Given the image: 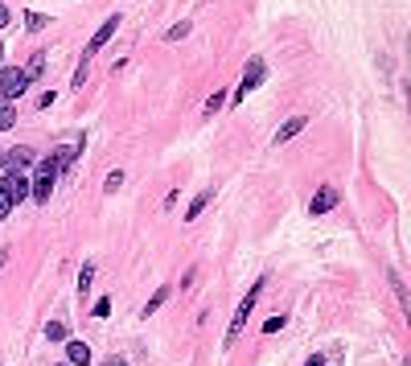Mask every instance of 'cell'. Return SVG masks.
Segmentation results:
<instances>
[{"instance_id":"1","label":"cell","mask_w":411,"mask_h":366,"mask_svg":"<svg viewBox=\"0 0 411 366\" xmlns=\"http://www.w3.org/2000/svg\"><path fill=\"white\" fill-rule=\"evenodd\" d=\"M58 161H54V157H49V161H42V165H37V173H33V202H37V206H46L49 202V194H54V181H58Z\"/></svg>"},{"instance_id":"2","label":"cell","mask_w":411,"mask_h":366,"mask_svg":"<svg viewBox=\"0 0 411 366\" xmlns=\"http://www.w3.org/2000/svg\"><path fill=\"white\" fill-rule=\"evenodd\" d=\"M259 288H264V280L247 293V300H243L239 309H235V321H231V329H226V346H235L239 342V334H243V325H247V317H251V309H255V300H259Z\"/></svg>"},{"instance_id":"3","label":"cell","mask_w":411,"mask_h":366,"mask_svg":"<svg viewBox=\"0 0 411 366\" xmlns=\"http://www.w3.org/2000/svg\"><path fill=\"white\" fill-rule=\"evenodd\" d=\"M25 87H29V78H25V71H17V66L0 71V95H4V103L21 99V95H25Z\"/></svg>"},{"instance_id":"4","label":"cell","mask_w":411,"mask_h":366,"mask_svg":"<svg viewBox=\"0 0 411 366\" xmlns=\"http://www.w3.org/2000/svg\"><path fill=\"white\" fill-rule=\"evenodd\" d=\"M116 29H120V17H107V21L99 25V33L91 37V42H87V49H82V66H87V58H95L99 49L111 42V33H116Z\"/></svg>"},{"instance_id":"5","label":"cell","mask_w":411,"mask_h":366,"mask_svg":"<svg viewBox=\"0 0 411 366\" xmlns=\"http://www.w3.org/2000/svg\"><path fill=\"white\" fill-rule=\"evenodd\" d=\"M264 74H267L264 58H251V62H247V71H243V83H239V95H235V99H247V95H251V91L264 83Z\"/></svg>"},{"instance_id":"6","label":"cell","mask_w":411,"mask_h":366,"mask_svg":"<svg viewBox=\"0 0 411 366\" xmlns=\"http://www.w3.org/2000/svg\"><path fill=\"white\" fill-rule=\"evenodd\" d=\"M0 185L8 190V197H13V206H17V202H21L25 194H29V177H25L21 169H8V173H4V181H0Z\"/></svg>"},{"instance_id":"7","label":"cell","mask_w":411,"mask_h":366,"mask_svg":"<svg viewBox=\"0 0 411 366\" xmlns=\"http://www.w3.org/2000/svg\"><path fill=\"white\" fill-rule=\"evenodd\" d=\"M333 206H338V190H333V185H325V190H317V197H313V202H309V210H313V214H329Z\"/></svg>"},{"instance_id":"8","label":"cell","mask_w":411,"mask_h":366,"mask_svg":"<svg viewBox=\"0 0 411 366\" xmlns=\"http://www.w3.org/2000/svg\"><path fill=\"white\" fill-rule=\"evenodd\" d=\"M66 362H70V366H87V362H91V346H87V342H70V346H66Z\"/></svg>"},{"instance_id":"9","label":"cell","mask_w":411,"mask_h":366,"mask_svg":"<svg viewBox=\"0 0 411 366\" xmlns=\"http://www.w3.org/2000/svg\"><path fill=\"white\" fill-rule=\"evenodd\" d=\"M305 123H309V120H305V116H292V120L284 123L280 132H276V145H288V140H292V136H296V132H300V128H305Z\"/></svg>"},{"instance_id":"10","label":"cell","mask_w":411,"mask_h":366,"mask_svg":"<svg viewBox=\"0 0 411 366\" xmlns=\"http://www.w3.org/2000/svg\"><path fill=\"white\" fill-rule=\"evenodd\" d=\"M29 161H33V152H29V148H13V152H8V169H21L25 173Z\"/></svg>"},{"instance_id":"11","label":"cell","mask_w":411,"mask_h":366,"mask_svg":"<svg viewBox=\"0 0 411 366\" xmlns=\"http://www.w3.org/2000/svg\"><path fill=\"white\" fill-rule=\"evenodd\" d=\"M91 280H95V264H82V272H78V293H87Z\"/></svg>"},{"instance_id":"12","label":"cell","mask_w":411,"mask_h":366,"mask_svg":"<svg viewBox=\"0 0 411 366\" xmlns=\"http://www.w3.org/2000/svg\"><path fill=\"white\" fill-rule=\"evenodd\" d=\"M42 71H46V54H33V58H29V71H25V78H37Z\"/></svg>"},{"instance_id":"13","label":"cell","mask_w":411,"mask_h":366,"mask_svg":"<svg viewBox=\"0 0 411 366\" xmlns=\"http://www.w3.org/2000/svg\"><path fill=\"white\" fill-rule=\"evenodd\" d=\"M17 123V111H13V103H0V132L4 128H13Z\"/></svg>"},{"instance_id":"14","label":"cell","mask_w":411,"mask_h":366,"mask_svg":"<svg viewBox=\"0 0 411 366\" xmlns=\"http://www.w3.org/2000/svg\"><path fill=\"white\" fill-rule=\"evenodd\" d=\"M74 152H78V145L58 148V157H54V161H58V169H66V165H70V161H74Z\"/></svg>"},{"instance_id":"15","label":"cell","mask_w":411,"mask_h":366,"mask_svg":"<svg viewBox=\"0 0 411 366\" xmlns=\"http://www.w3.org/2000/svg\"><path fill=\"white\" fill-rule=\"evenodd\" d=\"M46 338H49V342H62V338H66V325H62V321H49V325H46Z\"/></svg>"},{"instance_id":"16","label":"cell","mask_w":411,"mask_h":366,"mask_svg":"<svg viewBox=\"0 0 411 366\" xmlns=\"http://www.w3.org/2000/svg\"><path fill=\"white\" fill-rule=\"evenodd\" d=\"M206 202H210V194H197V197H194V206L185 210V219H197V214L206 210Z\"/></svg>"},{"instance_id":"17","label":"cell","mask_w":411,"mask_h":366,"mask_svg":"<svg viewBox=\"0 0 411 366\" xmlns=\"http://www.w3.org/2000/svg\"><path fill=\"white\" fill-rule=\"evenodd\" d=\"M165 296H169V288H157V293H152V300H148V309H145V313H157V309L165 305Z\"/></svg>"},{"instance_id":"18","label":"cell","mask_w":411,"mask_h":366,"mask_svg":"<svg viewBox=\"0 0 411 366\" xmlns=\"http://www.w3.org/2000/svg\"><path fill=\"white\" fill-rule=\"evenodd\" d=\"M222 103H226V95H222V91H214V95L206 99V116H214V111L222 107Z\"/></svg>"},{"instance_id":"19","label":"cell","mask_w":411,"mask_h":366,"mask_svg":"<svg viewBox=\"0 0 411 366\" xmlns=\"http://www.w3.org/2000/svg\"><path fill=\"white\" fill-rule=\"evenodd\" d=\"M8 210H13V197H8L4 185H0V219H8Z\"/></svg>"},{"instance_id":"20","label":"cell","mask_w":411,"mask_h":366,"mask_svg":"<svg viewBox=\"0 0 411 366\" xmlns=\"http://www.w3.org/2000/svg\"><path fill=\"white\" fill-rule=\"evenodd\" d=\"M120 185H123V173L116 169V173H111V177H107V194H116V190H120Z\"/></svg>"},{"instance_id":"21","label":"cell","mask_w":411,"mask_h":366,"mask_svg":"<svg viewBox=\"0 0 411 366\" xmlns=\"http://www.w3.org/2000/svg\"><path fill=\"white\" fill-rule=\"evenodd\" d=\"M190 33V21H181V25H173L169 29V42H177V37H185Z\"/></svg>"},{"instance_id":"22","label":"cell","mask_w":411,"mask_h":366,"mask_svg":"<svg viewBox=\"0 0 411 366\" xmlns=\"http://www.w3.org/2000/svg\"><path fill=\"white\" fill-rule=\"evenodd\" d=\"M29 29H46V17L42 13H29Z\"/></svg>"},{"instance_id":"23","label":"cell","mask_w":411,"mask_h":366,"mask_svg":"<svg viewBox=\"0 0 411 366\" xmlns=\"http://www.w3.org/2000/svg\"><path fill=\"white\" fill-rule=\"evenodd\" d=\"M4 25H8V8H4V4H0V29H4Z\"/></svg>"},{"instance_id":"24","label":"cell","mask_w":411,"mask_h":366,"mask_svg":"<svg viewBox=\"0 0 411 366\" xmlns=\"http://www.w3.org/2000/svg\"><path fill=\"white\" fill-rule=\"evenodd\" d=\"M305 366H325V358H309V362H305Z\"/></svg>"},{"instance_id":"25","label":"cell","mask_w":411,"mask_h":366,"mask_svg":"<svg viewBox=\"0 0 411 366\" xmlns=\"http://www.w3.org/2000/svg\"><path fill=\"white\" fill-rule=\"evenodd\" d=\"M4 260H8V251H4V247H0V268H4Z\"/></svg>"},{"instance_id":"26","label":"cell","mask_w":411,"mask_h":366,"mask_svg":"<svg viewBox=\"0 0 411 366\" xmlns=\"http://www.w3.org/2000/svg\"><path fill=\"white\" fill-rule=\"evenodd\" d=\"M107 366H128V362H123V358H111V362H107Z\"/></svg>"},{"instance_id":"27","label":"cell","mask_w":411,"mask_h":366,"mask_svg":"<svg viewBox=\"0 0 411 366\" xmlns=\"http://www.w3.org/2000/svg\"><path fill=\"white\" fill-rule=\"evenodd\" d=\"M0 62H4V46H0Z\"/></svg>"},{"instance_id":"28","label":"cell","mask_w":411,"mask_h":366,"mask_svg":"<svg viewBox=\"0 0 411 366\" xmlns=\"http://www.w3.org/2000/svg\"><path fill=\"white\" fill-rule=\"evenodd\" d=\"M62 366H70V362H62Z\"/></svg>"},{"instance_id":"29","label":"cell","mask_w":411,"mask_h":366,"mask_svg":"<svg viewBox=\"0 0 411 366\" xmlns=\"http://www.w3.org/2000/svg\"><path fill=\"white\" fill-rule=\"evenodd\" d=\"M0 161H4V157H0Z\"/></svg>"}]
</instances>
